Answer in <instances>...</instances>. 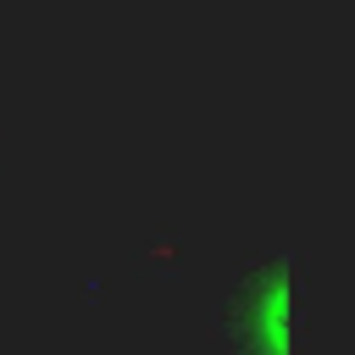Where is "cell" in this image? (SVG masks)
<instances>
[{
	"label": "cell",
	"mask_w": 355,
	"mask_h": 355,
	"mask_svg": "<svg viewBox=\"0 0 355 355\" xmlns=\"http://www.w3.org/2000/svg\"><path fill=\"white\" fill-rule=\"evenodd\" d=\"M300 255L250 250L216 300V338L227 355H300Z\"/></svg>",
	"instance_id": "obj_1"
}]
</instances>
